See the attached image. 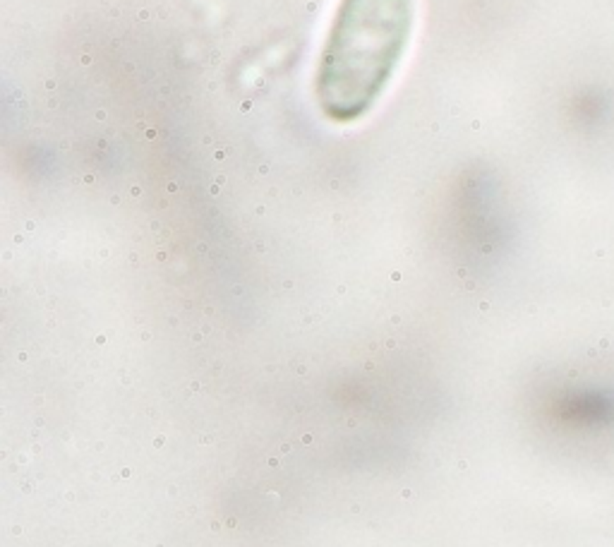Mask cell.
I'll return each instance as SVG.
<instances>
[{
  "label": "cell",
  "instance_id": "obj_1",
  "mask_svg": "<svg viewBox=\"0 0 614 547\" xmlns=\"http://www.w3.org/2000/svg\"><path fill=\"white\" fill-rule=\"evenodd\" d=\"M413 0H341L317 70L324 116L356 120L382 97L403 58Z\"/></svg>",
  "mask_w": 614,
  "mask_h": 547
}]
</instances>
